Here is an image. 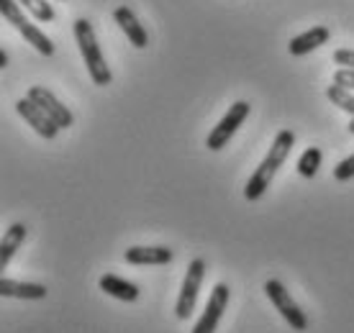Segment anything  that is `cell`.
<instances>
[{
  "mask_svg": "<svg viewBox=\"0 0 354 333\" xmlns=\"http://www.w3.org/2000/svg\"><path fill=\"white\" fill-rule=\"evenodd\" d=\"M352 177H354V154L342 159V162L334 166V180H337V182H349Z\"/></svg>",
  "mask_w": 354,
  "mask_h": 333,
  "instance_id": "d6986e66",
  "label": "cell"
},
{
  "mask_svg": "<svg viewBox=\"0 0 354 333\" xmlns=\"http://www.w3.org/2000/svg\"><path fill=\"white\" fill-rule=\"evenodd\" d=\"M265 295L274 305V310L285 318V323L290 325L292 331H306L308 328V316L303 313L298 303L290 298V289H285L280 280H267L265 282Z\"/></svg>",
  "mask_w": 354,
  "mask_h": 333,
  "instance_id": "277c9868",
  "label": "cell"
},
{
  "mask_svg": "<svg viewBox=\"0 0 354 333\" xmlns=\"http://www.w3.org/2000/svg\"><path fill=\"white\" fill-rule=\"evenodd\" d=\"M249 111H252V106H249L247 100H236L234 106H229V113L223 115L221 121H218V126H216V129L208 133V139H205V146H208L211 151L223 149V146H226V144L231 141V136L236 133V129H239L241 123L249 118Z\"/></svg>",
  "mask_w": 354,
  "mask_h": 333,
  "instance_id": "8992f818",
  "label": "cell"
},
{
  "mask_svg": "<svg viewBox=\"0 0 354 333\" xmlns=\"http://www.w3.org/2000/svg\"><path fill=\"white\" fill-rule=\"evenodd\" d=\"M113 18L115 23L121 26V31H124L126 36H129V41H131L136 49H147V44H149V36H147V28L139 23V18L133 16L131 8H126V6H121V8L113 10Z\"/></svg>",
  "mask_w": 354,
  "mask_h": 333,
  "instance_id": "8fae6325",
  "label": "cell"
},
{
  "mask_svg": "<svg viewBox=\"0 0 354 333\" xmlns=\"http://www.w3.org/2000/svg\"><path fill=\"white\" fill-rule=\"evenodd\" d=\"M321 159H324V151H321L319 146H308V149L303 151L301 159H298V172H301V177H306V180L316 177V172H319V166H321Z\"/></svg>",
  "mask_w": 354,
  "mask_h": 333,
  "instance_id": "2e32d148",
  "label": "cell"
},
{
  "mask_svg": "<svg viewBox=\"0 0 354 333\" xmlns=\"http://www.w3.org/2000/svg\"><path fill=\"white\" fill-rule=\"evenodd\" d=\"M18 3H21V8H26L28 13H31L36 21H41V23H52L54 18H57L54 8L46 0H18Z\"/></svg>",
  "mask_w": 354,
  "mask_h": 333,
  "instance_id": "ac0fdd59",
  "label": "cell"
},
{
  "mask_svg": "<svg viewBox=\"0 0 354 333\" xmlns=\"http://www.w3.org/2000/svg\"><path fill=\"white\" fill-rule=\"evenodd\" d=\"M349 133H354V115H352V123H349Z\"/></svg>",
  "mask_w": 354,
  "mask_h": 333,
  "instance_id": "603a6c76",
  "label": "cell"
},
{
  "mask_svg": "<svg viewBox=\"0 0 354 333\" xmlns=\"http://www.w3.org/2000/svg\"><path fill=\"white\" fill-rule=\"evenodd\" d=\"M16 113L21 115V118H24V121H26L28 126H31V129H34V131L39 133L41 139H46V141L57 139V133L62 131V129H59V126H57V123L49 118V113H46L44 108L36 106V103L28 95L21 97V100L16 103Z\"/></svg>",
  "mask_w": 354,
  "mask_h": 333,
  "instance_id": "ba28073f",
  "label": "cell"
},
{
  "mask_svg": "<svg viewBox=\"0 0 354 333\" xmlns=\"http://www.w3.org/2000/svg\"><path fill=\"white\" fill-rule=\"evenodd\" d=\"M0 67H3V70L8 67V54L3 52V49H0Z\"/></svg>",
  "mask_w": 354,
  "mask_h": 333,
  "instance_id": "7402d4cb",
  "label": "cell"
},
{
  "mask_svg": "<svg viewBox=\"0 0 354 333\" xmlns=\"http://www.w3.org/2000/svg\"><path fill=\"white\" fill-rule=\"evenodd\" d=\"M328 39H331V31H328L326 26H313L310 31H306V34L290 39L288 52H290V57H306L308 52H313V49H319V46L326 44Z\"/></svg>",
  "mask_w": 354,
  "mask_h": 333,
  "instance_id": "7c38bea8",
  "label": "cell"
},
{
  "mask_svg": "<svg viewBox=\"0 0 354 333\" xmlns=\"http://www.w3.org/2000/svg\"><path fill=\"white\" fill-rule=\"evenodd\" d=\"M334 82L346 90H354V70H349V67H339V70L334 72Z\"/></svg>",
  "mask_w": 354,
  "mask_h": 333,
  "instance_id": "ffe728a7",
  "label": "cell"
},
{
  "mask_svg": "<svg viewBox=\"0 0 354 333\" xmlns=\"http://www.w3.org/2000/svg\"><path fill=\"white\" fill-rule=\"evenodd\" d=\"M126 262L129 264H136V267H162V264H169L172 262V249L167 246H131V249H126Z\"/></svg>",
  "mask_w": 354,
  "mask_h": 333,
  "instance_id": "30bf717a",
  "label": "cell"
},
{
  "mask_svg": "<svg viewBox=\"0 0 354 333\" xmlns=\"http://www.w3.org/2000/svg\"><path fill=\"white\" fill-rule=\"evenodd\" d=\"M28 97L34 100L36 106H41L49 113V118H52L59 129H70L72 123H75V115H72V111L67 106H62L57 97H54L52 90L41 88V85H34V88L28 90Z\"/></svg>",
  "mask_w": 354,
  "mask_h": 333,
  "instance_id": "9c48e42d",
  "label": "cell"
},
{
  "mask_svg": "<svg viewBox=\"0 0 354 333\" xmlns=\"http://www.w3.org/2000/svg\"><path fill=\"white\" fill-rule=\"evenodd\" d=\"M292 146H295V133L283 129V131L274 136L272 146L267 151V157L262 159V164L254 169V175L249 177L247 187H244V198L247 200H259L267 193V187L272 184L277 169L285 164V159L290 157Z\"/></svg>",
  "mask_w": 354,
  "mask_h": 333,
  "instance_id": "6da1fadb",
  "label": "cell"
},
{
  "mask_svg": "<svg viewBox=\"0 0 354 333\" xmlns=\"http://www.w3.org/2000/svg\"><path fill=\"white\" fill-rule=\"evenodd\" d=\"M72 28H75V39H77V46H80V54H82V59H85V64H88V72H90V77H93V82H95L97 88L111 85L113 75H111V67L106 64L103 49L97 44L93 23L85 21V18H77Z\"/></svg>",
  "mask_w": 354,
  "mask_h": 333,
  "instance_id": "7a4b0ae2",
  "label": "cell"
},
{
  "mask_svg": "<svg viewBox=\"0 0 354 333\" xmlns=\"http://www.w3.org/2000/svg\"><path fill=\"white\" fill-rule=\"evenodd\" d=\"M0 13H3V18L8 21L10 26L16 28L18 34H24V39L34 46L36 52L44 54V57H52V54H54L52 39H49V36H46L39 26H34L26 16H24L21 3H16V0H0Z\"/></svg>",
  "mask_w": 354,
  "mask_h": 333,
  "instance_id": "3957f363",
  "label": "cell"
},
{
  "mask_svg": "<svg viewBox=\"0 0 354 333\" xmlns=\"http://www.w3.org/2000/svg\"><path fill=\"white\" fill-rule=\"evenodd\" d=\"M26 241V226L24 223H13V226L3 234V241H0V269H6L13 259L18 249Z\"/></svg>",
  "mask_w": 354,
  "mask_h": 333,
  "instance_id": "9a60e30c",
  "label": "cell"
},
{
  "mask_svg": "<svg viewBox=\"0 0 354 333\" xmlns=\"http://www.w3.org/2000/svg\"><path fill=\"white\" fill-rule=\"evenodd\" d=\"M334 64L354 70V49H337V52H334Z\"/></svg>",
  "mask_w": 354,
  "mask_h": 333,
  "instance_id": "44dd1931",
  "label": "cell"
},
{
  "mask_svg": "<svg viewBox=\"0 0 354 333\" xmlns=\"http://www.w3.org/2000/svg\"><path fill=\"white\" fill-rule=\"evenodd\" d=\"M326 97L334 103L337 108H342L344 113H349V115H354V95H352V90H346V88H342V85H328L326 88Z\"/></svg>",
  "mask_w": 354,
  "mask_h": 333,
  "instance_id": "e0dca14e",
  "label": "cell"
},
{
  "mask_svg": "<svg viewBox=\"0 0 354 333\" xmlns=\"http://www.w3.org/2000/svg\"><path fill=\"white\" fill-rule=\"evenodd\" d=\"M229 298H231L229 285L218 282V285L211 289V295H208V305H205L203 316L193 325L190 333H216V328H218V323H221V318H223V310L229 307Z\"/></svg>",
  "mask_w": 354,
  "mask_h": 333,
  "instance_id": "52a82bcc",
  "label": "cell"
},
{
  "mask_svg": "<svg viewBox=\"0 0 354 333\" xmlns=\"http://www.w3.org/2000/svg\"><path fill=\"white\" fill-rule=\"evenodd\" d=\"M0 295L3 298H21V300H44L46 287L39 282H18V280H0Z\"/></svg>",
  "mask_w": 354,
  "mask_h": 333,
  "instance_id": "5bb4252c",
  "label": "cell"
},
{
  "mask_svg": "<svg viewBox=\"0 0 354 333\" xmlns=\"http://www.w3.org/2000/svg\"><path fill=\"white\" fill-rule=\"evenodd\" d=\"M97 287L103 289L106 295H111V298H115V300H124V303H136V300H139V292H142L133 282L124 280V277H118V274H103L100 282H97Z\"/></svg>",
  "mask_w": 354,
  "mask_h": 333,
  "instance_id": "4fadbf2b",
  "label": "cell"
},
{
  "mask_svg": "<svg viewBox=\"0 0 354 333\" xmlns=\"http://www.w3.org/2000/svg\"><path fill=\"white\" fill-rule=\"evenodd\" d=\"M205 269H208L205 259H193V262L187 264V274H185V280H183V287H180L177 305H175V316L180 318V321H187V318L193 316L195 303H198V292H201V285H203V277H205Z\"/></svg>",
  "mask_w": 354,
  "mask_h": 333,
  "instance_id": "5b68a950",
  "label": "cell"
}]
</instances>
